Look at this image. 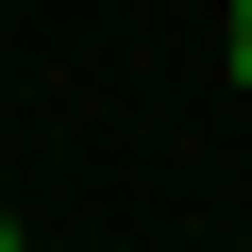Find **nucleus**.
<instances>
[{
  "label": "nucleus",
  "mask_w": 252,
  "mask_h": 252,
  "mask_svg": "<svg viewBox=\"0 0 252 252\" xmlns=\"http://www.w3.org/2000/svg\"><path fill=\"white\" fill-rule=\"evenodd\" d=\"M235 84H252V0H235Z\"/></svg>",
  "instance_id": "f257e3e1"
},
{
  "label": "nucleus",
  "mask_w": 252,
  "mask_h": 252,
  "mask_svg": "<svg viewBox=\"0 0 252 252\" xmlns=\"http://www.w3.org/2000/svg\"><path fill=\"white\" fill-rule=\"evenodd\" d=\"M0 252H17V219H0Z\"/></svg>",
  "instance_id": "f03ea898"
}]
</instances>
